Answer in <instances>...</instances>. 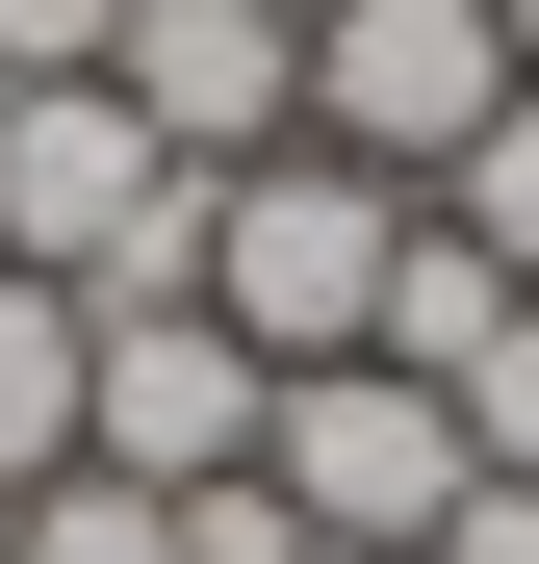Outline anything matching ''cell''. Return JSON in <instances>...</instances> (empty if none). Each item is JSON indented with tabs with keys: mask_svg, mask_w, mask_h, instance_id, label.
<instances>
[{
	"mask_svg": "<svg viewBox=\"0 0 539 564\" xmlns=\"http://www.w3.org/2000/svg\"><path fill=\"white\" fill-rule=\"evenodd\" d=\"M386 257H411V180H359V154H257V180H206V308L257 334V386L386 334Z\"/></svg>",
	"mask_w": 539,
	"mask_h": 564,
	"instance_id": "6da1fadb",
	"label": "cell"
},
{
	"mask_svg": "<svg viewBox=\"0 0 539 564\" xmlns=\"http://www.w3.org/2000/svg\"><path fill=\"white\" fill-rule=\"evenodd\" d=\"M257 488H283L309 539H436V513L488 488V436H463V386H411V359H283Z\"/></svg>",
	"mask_w": 539,
	"mask_h": 564,
	"instance_id": "7a4b0ae2",
	"label": "cell"
},
{
	"mask_svg": "<svg viewBox=\"0 0 539 564\" xmlns=\"http://www.w3.org/2000/svg\"><path fill=\"white\" fill-rule=\"evenodd\" d=\"M488 104H514V26H488V0H334V26H309V154L411 180V206L463 180Z\"/></svg>",
	"mask_w": 539,
	"mask_h": 564,
	"instance_id": "3957f363",
	"label": "cell"
},
{
	"mask_svg": "<svg viewBox=\"0 0 539 564\" xmlns=\"http://www.w3.org/2000/svg\"><path fill=\"white\" fill-rule=\"evenodd\" d=\"M257 411H283V386H257L231 308H77V462H104V488H154V513L231 488Z\"/></svg>",
	"mask_w": 539,
	"mask_h": 564,
	"instance_id": "277c9868",
	"label": "cell"
},
{
	"mask_svg": "<svg viewBox=\"0 0 539 564\" xmlns=\"http://www.w3.org/2000/svg\"><path fill=\"white\" fill-rule=\"evenodd\" d=\"M104 104L180 180H257V154H309V26H257V0H129L104 26Z\"/></svg>",
	"mask_w": 539,
	"mask_h": 564,
	"instance_id": "5b68a950",
	"label": "cell"
},
{
	"mask_svg": "<svg viewBox=\"0 0 539 564\" xmlns=\"http://www.w3.org/2000/svg\"><path fill=\"white\" fill-rule=\"evenodd\" d=\"M514 308H539V282H514V257H463V231L411 206V257H386V334H359V359H411V386H488V334H514Z\"/></svg>",
	"mask_w": 539,
	"mask_h": 564,
	"instance_id": "8992f818",
	"label": "cell"
},
{
	"mask_svg": "<svg viewBox=\"0 0 539 564\" xmlns=\"http://www.w3.org/2000/svg\"><path fill=\"white\" fill-rule=\"evenodd\" d=\"M52 462H77V308L0 282V488H52Z\"/></svg>",
	"mask_w": 539,
	"mask_h": 564,
	"instance_id": "52a82bcc",
	"label": "cell"
},
{
	"mask_svg": "<svg viewBox=\"0 0 539 564\" xmlns=\"http://www.w3.org/2000/svg\"><path fill=\"white\" fill-rule=\"evenodd\" d=\"M436 231H463V257H514V282H539V77H514V104L463 129V180H436Z\"/></svg>",
	"mask_w": 539,
	"mask_h": 564,
	"instance_id": "ba28073f",
	"label": "cell"
},
{
	"mask_svg": "<svg viewBox=\"0 0 539 564\" xmlns=\"http://www.w3.org/2000/svg\"><path fill=\"white\" fill-rule=\"evenodd\" d=\"M0 564H180V513H154V488H104V462H52V488H26V539H0Z\"/></svg>",
	"mask_w": 539,
	"mask_h": 564,
	"instance_id": "9c48e42d",
	"label": "cell"
},
{
	"mask_svg": "<svg viewBox=\"0 0 539 564\" xmlns=\"http://www.w3.org/2000/svg\"><path fill=\"white\" fill-rule=\"evenodd\" d=\"M104 26H129V0H0V77L52 104V77H104Z\"/></svg>",
	"mask_w": 539,
	"mask_h": 564,
	"instance_id": "30bf717a",
	"label": "cell"
},
{
	"mask_svg": "<svg viewBox=\"0 0 539 564\" xmlns=\"http://www.w3.org/2000/svg\"><path fill=\"white\" fill-rule=\"evenodd\" d=\"M411 564H539V462H488V488H463V513H436Z\"/></svg>",
	"mask_w": 539,
	"mask_h": 564,
	"instance_id": "8fae6325",
	"label": "cell"
},
{
	"mask_svg": "<svg viewBox=\"0 0 539 564\" xmlns=\"http://www.w3.org/2000/svg\"><path fill=\"white\" fill-rule=\"evenodd\" d=\"M463 436H488V462H539V308L488 334V386H463Z\"/></svg>",
	"mask_w": 539,
	"mask_h": 564,
	"instance_id": "7c38bea8",
	"label": "cell"
},
{
	"mask_svg": "<svg viewBox=\"0 0 539 564\" xmlns=\"http://www.w3.org/2000/svg\"><path fill=\"white\" fill-rule=\"evenodd\" d=\"M488 26H514V77H539V0H488Z\"/></svg>",
	"mask_w": 539,
	"mask_h": 564,
	"instance_id": "4fadbf2b",
	"label": "cell"
},
{
	"mask_svg": "<svg viewBox=\"0 0 539 564\" xmlns=\"http://www.w3.org/2000/svg\"><path fill=\"white\" fill-rule=\"evenodd\" d=\"M309 564H411V539H309Z\"/></svg>",
	"mask_w": 539,
	"mask_h": 564,
	"instance_id": "5bb4252c",
	"label": "cell"
},
{
	"mask_svg": "<svg viewBox=\"0 0 539 564\" xmlns=\"http://www.w3.org/2000/svg\"><path fill=\"white\" fill-rule=\"evenodd\" d=\"M257 26H334V0H257Z\"/></svg>",
	"mask_w": 539,
	"mask_h": 564,
	"instance_id": "9a60e30c",
	"label": "cell"
},
{
	"mask_svg": "<svg viewBox=\"0 0 539 564\" xmlns=\"http://www.w3.org/2000/svg\"><path fill=\"white\" fill-rule=\"evenodd\" d=\"M0 539H26V488H0Z\"/></svg>",
	"mask_w": 539,
	"mask_h": 564,
	"instance_id": "2e32d148",
	"label": "cell"
}]
</instances>
